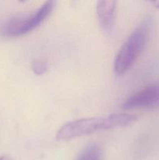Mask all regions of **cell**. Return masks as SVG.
<instances>
[{
  "mask_svg": "<svg viewBox=\"0 0 159 160\" xmlns=\"http://www.w3.org/2000/svg\"><path fill=\"white\" fill-rule=\"evenodd\" d=\"M137 120L132 114H112L107 117L83 118L65 123L56 134V139L61 142L70 141L87 135L101 130H108L130 124Z\"/></svg>",
  "mask_w": 159,
  "mask_h": 160,
  "instance_id": "obj_1",
  "label": "cell"
},
{
  "mask_svg": "<svg viewBox=\"0 0 159 160\" xmlns=\"http://www.w3.org/2000/svg\"><path fill=\"white\" fill-rule=\"evenodd\" d=\"M151 28V20H144L123 43L114 61V70L116 74L125 73L137 61L147 42Z\"/></svg>",
  "mask_w": 159,
  "mask_h": 160,
  "instance_id": "obj_2",
  "label": "cell"
},
{
  "mask_svg": "<svg viewBox=\"0 0 159 160\" xmlns=\"http://www.w3.org/2000/svg\"><path fill=\"white\" fill-rule=\"evenodd\" d=\"M55 2L48 1L31 14L16 16L5 22L0 33L4 37L13 38L31 32L38 27L52 11Z\"/></svg>",
  "mask_w": 159,
  "mask_h": 160,
  "instance_id": "obj_3",
  "label": "cell"
},
{
  "mask_svg": "<svg viewBox=\"0 0 159 160\" xmlns=\"http://www.w3.org/2000/svg\"><path fill=\"white\" fill-rule=\"evenodd\" d=\"M159 105V82L150 84L129 96L123 103L126 110L149 109Z\"/></svg>",
  "mask_w": 159,
  "mask_h": 160,
  "instance_id": "obj_4",
  "label": "cell"
},
{
  "mask_svg": "<svg viewBox=\"0 0 159 160\" xmlns=\"http://www.w3.org/2000/svg\"><path fill=\"white\" fill-rule=\"evenodd\" d=\"M116 2L100 1L97 4V14L101 27L105 31H112L115 20Z\"/></svg>",
  "mask_w": 159,
  "mask_h": 160,
  "instance_id": "obj_5",
  "label": "cell"
},
{
  "mask_svg": "<svg viewBox=\"0 0 159 160\" xmlns=\"http://www.w3.org/2000/svg\"><path fill=\"white\" fill-rule=\"evenodd\" d=\"M76 160H102V151L98 145H89L81 152Z\"/></svg>",
  "mask_w": 159,
  "mask_h": 160,
  "instance_id": "obj_6",
  "label": "cell"
},
{
  "mask_svg": "<svg viewBox=\"0 0 159 160\" xmlns=\"http://www.w3.org/2000/svg\"><path fill=\"white\" fill-rule=\"evenodd\" d=\"M32 70L35 74L41 75L47 70V63L42 60H37L32 65Z\"/></svg>",
  "mask_w": 159,
  "mask_h": 160,
  "instance_id": "obj_7",
  "label": "cell"
},
{
  "mask_svg": "<svg viewBox=\"0 0 159 160\" xmlns=\"http://www.w3.org/2000/svg\"><path fill=\"white\" fill-rule=\"evenodd\" d=\"M0 160H12V158H10L9 156H3L0 157Z\"/></svg>",
  "mask_w": 159,
  "mask_h": 160,
  "instance_id": "obj_8",
  "label": "cell"
}]
</instances>
